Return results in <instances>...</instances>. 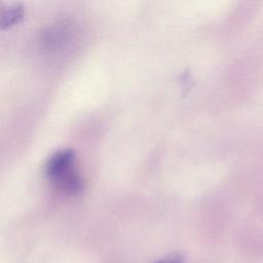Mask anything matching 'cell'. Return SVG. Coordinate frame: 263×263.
<instances>
[{"mask_svg": "<svg viewBox=\"0 0 263 263\" xmlns=\"http://www.w3.org/2000/svg\"><path fill=\"white\" fill-rule=\"evenodd\" d=\"M75 152L72 149H62L52 154L46 162V175L58 181L71 171L74 162Z\"/></svg>", "mask_w": 263, "mask_h": 263, "instance_id": "1", "label": "cell"}, {"mask_svg": "<svg viewBox=\"0 0 263 263\" xmlns=\"http://www.w3.org/2000/svg\"><path fill=\"white\" fill-rule=\"evenodd\" d=\"M58 183H60V185L62 186V188L65 191L72 193V194L80 192V190L82 188V182H81L80 177L77 174L73 173L72 171L67 173L62 178H60L58 180Z\"/></svg>", "mask_w": 263, "mask_h": 263, "instance_id": "2", "label": "cell"}, {"mask_svg": "<svg viewBox=\"0 0 263 263\" xmlns=\"http://www.w3.org/2000/svg\"><path fill=\"white\" fill-rule=\"evenodd\" d=\"M157 263H184V260H183V257L181 255L174 254V255L168 256L165 259H162V260L158 261Z\"/></svg>", "mask_w": 263, "mask_h": 263, "instance_id": "3", "label": "cell"}]
</instances>
